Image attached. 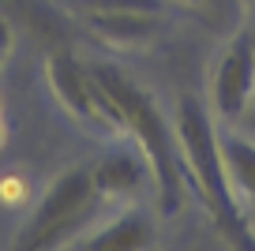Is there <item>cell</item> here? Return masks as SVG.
Segmentation results:
<instances>
[{
	"label": "cell",
	"mask_w": 255,
	"mask_h": 251,
	"mask_svg": "<svg viewBox=\"0 0 255 251\" xmlns=\"http://www.w3.org/2000/svg\"><path fill=\"white\" fill-rule=\"evenodd\" d=\"M90 75L98 79L102 94L109 98V105L117 109L120 124H124V135L146 154L150 173H154V188H158V206H161L165 218H173V214L180 210L184 195L191 191L176 131L169 127V120L161 117L158 102H154L131 75H124L117 64H94Z\"/></svg>",
	"instance_id": "6da1fadb"
},
{
	"label": "cell",
	"mask_w": 255,
	"mask_h": 251,
	"mask_svg": "<svg viewBox=\"0 0 255 251\" xmlns=\"http://www.w3.org/2000/svg\"><path fill=\"white\" fill-rule=\"evenodd\" d=\"M173 131H176V142H180V154H184V173H188L191 195L207 206V214L214 218V225L222 229V236L229 244L255 248V229H252L248 210L229 180V169H225L222 131L210 120V113L203 109V102L184 98L176 105Z\"/></svg>",
	"instance_id": "7a4b0ae2"
},
{
	"label": "cell",
	"mask_w": 255,
	"mask_h": 251,
	"mask_svg": "<svg viewBox=\"0 0 255 251\" xmlns=\"http://www.w3.org/2000/svg\"><path fill=\"white\" fill-rule=\"evenodd\" d=\"M109 199L98 191L90 169L75 165V169H64L45 191L34 203L30 218L23 221L15 244L19 248H60V244H75L83 233L90 229L94 210Z\"/></svg>",
	"instance_id": "3957f363"
},
{
	"label": "cell",
	"mask_w": 255,
	"mask_h": 251,
	"mask_svg": "<svg viewBox=\"0 0 255 251\" xmlns=\"http://www.w3.org/2000/svg\"><path fill=\"white\" fill-rule=\"evenodd\" d=\"M45 87L53 94V102L75 124L90 127L98 135H109V139L124 135V124H120L117 109L109 105V98L102 94L98 79L90 75V68L75 64L72 56H49L45 60Z\"/></svg>",
	"instance_id": "277c9868"
},
{
	"label": "cell",
	"mask_w": 255,
	"mask_h": 251,
	"mask_svg": "<svg viewBox=\"0 0 255 251\" xmlns=\"http://www.w3.org/2000/svg\"><path fill=\"white\" fill-rule=\"evenodd\" d=\"M210 98L214 113L222 120H240L248 117L255 102V34L240 30L218 56L214 79H210Z\"/></svg>",
	"instance_id": "5b68a950"
},
{
	"label": "cell",
	"mask_w": 255,
	"mask_h": 251,
	"mask_svg": "<svg viewBox=\"0 0 255 251\" xmlns=\"http://www.w3.org/2000/svg\"><path fill=\"white\" fill-rule=\"evenodd\" d=\"M90 176H94L98 191H102L109 203H120V199H135L146 184L154 180L150 173V161L146 154L128 142V146H117V150H105L94 165H90Z\"/></svg>",
	"instance_id": "8992f818"
},
{
	"label": "cell",
	"mask_w": 255,
	"mask_h": 251,
	"mask_svg": "<svg viewBox=\"0 0 255 251\" xmlns=\"http://www.w3.org/2000/svg\"><path fill=\"white\" fill-rule=\"evenodd\" d=\"M154 244V225L146 218V210L139 206H124V210L102 218L98 225H90L72 248L83 251H139Z\"/></svg>",
	"instance_id": "52a82bcc"
},
{
	"label": "cell",
	"mask_w": 255,
	"mask_h": 251,
	"mask_svg": "<svg viewBox=\"0 0 255 251\" xmlns=\"http://www.w3.org/2000/svg\"><path fill=\"white\" fill-rule=\"evenodd\" d=\"M90 26L113 45H146L161 34V11H87Z\"/></svg>",
	"instance_id": "ba28073f"
},
{
	"label": "cell",
	"mask_w": 255,
	"mask_h": 251,
	"mask_svg": "<svg viewBox=\"0 0 255 251\" xmlns=\"http://www.w3.org/2000/svg\"><path fill=\"white\" fill-rule=\"evenodd\" d=\"M222 154L229 180L248 210V221H255V142L244 135H222Z\"/></svg>",
	"instance_id": "9c48e42d"
},
{
	"label": "cell",
	"mask_w": 255,
	"mask_h": 251,
	"mask_svg": "<svg viewBox=\"0 0 255 251\" xmlns=\"http://www.w3.org/2000/svg\"><path fill=\"white\" fill-rule=\"evenodd\" d=\"M87 11H165V0H75Z\"/></svg>",
	"instance_id": "30bf717a"
},
{
	"label": "cell",
	"mask_w": 255,
	"mask_h": 251,
	"mask_svg": "<svg viewBox=\"0 0 255 251\" xmlns=\"http://www.w3.org/2000/svg\"><path fill=\"white\" fill-rule=\"evenodd\" d=\"M0 203H23V176H4L0 180Z\"/></svg>",
	"instance_id": "8fae6325"
},
{
	"label": "cell",
	"mask_w": 255,
	"mask_h": 251,
	"mask_svg": "<svg viewBox=\"0 0 255 251\" xmlns=\"http://www.w3.org/2000/svg\"><path fill=\"white\" fill-rule=\"evenodd\" d=\"M11 45H15V30H11V23L4 15H0V64L11 56Z\"/></svg>",
	"instance_id": "7c38bea8"
},
{
	"label": "cell",
	"mask_w": 255,
	"mask_h": 251,
	"mask_svg": "<svg viewBox=\"0 0 255 251\" xmlns=\"http://www.w3.org/2000/svg\"><path fill=\"white\" fill-rule=\"evenodd\" d=\"M4 139H8V127H4V113H0V146H4Z\"/></svg>",
	"instance_id": "4fadbf2b"
},
{
	"label": "cell",
	"mask_w": 255,
	"mask_h": 251,
	"mask_svg": "<svg viewBox=\"0 0 255 251\" xmlns=\"http://www.w3.org/2000/svg\"><path fill=\"white\" fill-rule=\"evenodd\" d=\"M248 117H252V124H255V102H252V109H248Z\"/></svg>",
	"instance_id": "5bb4252c"
},
{
	"label": "cell",
	"mask_w": 255,
	"mask_h": 251,
	"mask_svg": "<svg viewBox=\"0 0 255 251\" xmlns=\"http://www.w3.org/2000/svg\"><path fill=\"white\" fill-rule=\"evenodd\" d=\"M188 4H195V0H188Z\"/></svg>",
	"instance_id": "9a60e30c"
},
{
	"label": "cell",
	"mask_w": 255,
	"mask_h": 251,
	"mask_svg": "<svg viewBox=\"0 0 255 251\" xmlns=\"http://www.w3.org/2000/svg\"><path fill=\"white\" fill-rule=\"evenodd\" d=\"M252 34H255V30H252Z\"/></svg>",
	"instance_id": "2e32d148"
}]
</instances>
